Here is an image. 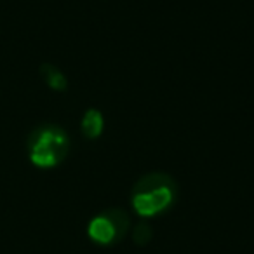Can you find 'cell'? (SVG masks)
I'll return each mask as SVG.
<instances>
[{"mask_svg": "<svg viewBox=\"0 0 254 254\" xmlns=\"http://www.w3.org/2000/svg\"><path fill=\"white\" fill-rule=\"evenodd\" d=\"M174 181L166 174H148L132 188V207L143 218H152L169 209L174 202Z\"/></svg>", "mask_w": 254, "mask_h": 254, "instance_id": "1", "label": "cell"}, {"mask_svg": "<svg viewBox=\"0 0 254 254\" xmlns=\"http://www.w3.org/2000/svg\"><path fill=\"white\" fill-rule=\"evenodd\" d=\"M68 136L64 134L60 127H42L37 129L30 139V160L37 167H49L58 166L63 162V159L68 153Z\"/></svg>", "mask_w": 254, "mask_h": 254, "instance_id": "2", "label": "cell"}, {"mask_svg": "<svg viewBox=\"0 0 254 254\" xmlns=\"http://www.w3.org/2000/svg\"><path fill=\"white\" fill-rule=\"evenodd\" d=\"M126 212H122L120 209L105 212V214H99L91 219L87 233L92 242L99 244V246H108V244L119 240L129 228V226H120V221H126Z\"/></svg>", "mask_w": 254, "mask_h": 254, "instance_id": "3", "label": "cell"}, {"mask_svg": "<svg viewBox=\"0 0 254 254\" xmlns=\"http://www.w3.org/2000/svg\"><path fill=\"white\" fill-rule=\"evenodd\" d=\"M103 129H105V119H103L101 112L99 110H87L82 119V132L87 139H96L103 134Z\"/></svg>", "mask_w": 254, "mask_h": 254, "instance_id": "4", "label": "cell"}, {"mask_svg": "<svg viewBox=\"0 0 254 254\" xmlns=\"http://www.w3.org/2000/svg\"><path fill=\"white\" fill-rule=\"evenodd\" d=\"M42 75H44V80L47 82L49 87L56 89V91H64V89H66V78H64V75L61 73L60 70H56L54 66H51V64L42 66Z\"/></svg>", "mask_w": 254, "mask_h": 254, "instance_id": "5", "label": "cell"}]
</instances>
